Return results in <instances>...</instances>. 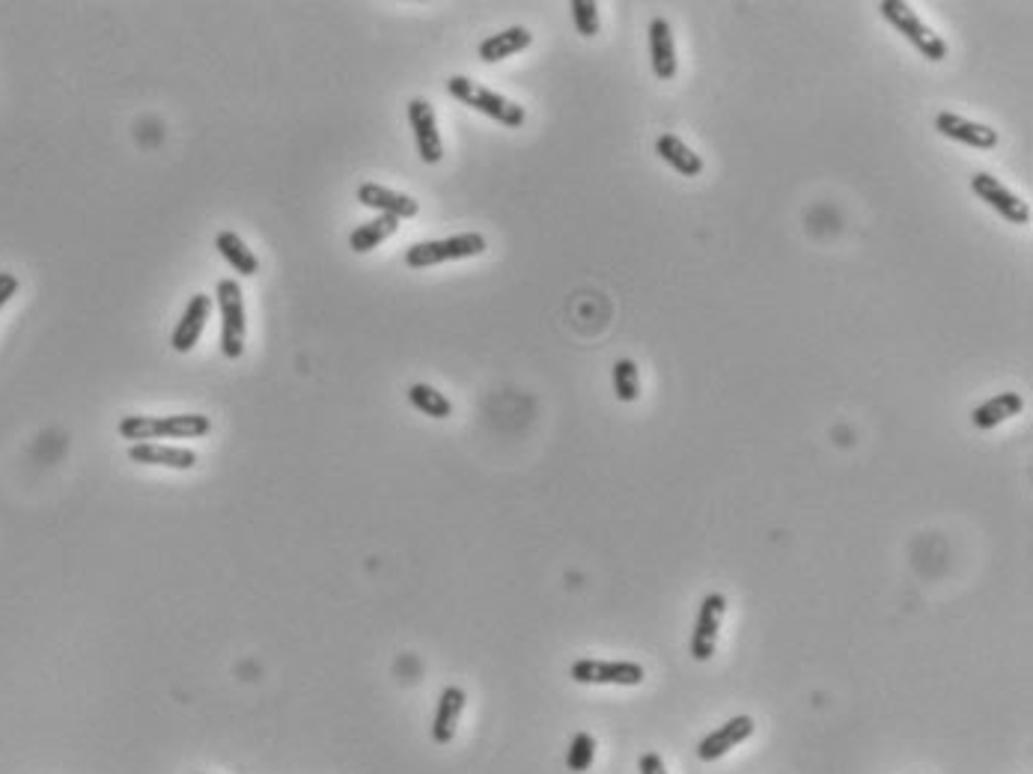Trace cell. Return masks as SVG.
Returning <instances> with one entry per match:
<instances>
[{"label": "cell", "instance_id": "11", "mask_svg": "<svg viewBox=\"0 0 1033 774\" xmlns=\"http://www.w3.org/2000/svg\"><path fill=\"white\" fill-rule=\"evenodd\" d=\"M209 314H212V298L206 295V292H197L192 295V302L188 307L182 310V319L173 328V337H170V346L173 352H180V355H188L202 337V328L209 322Z\"/></svg>", "mask_w": 1033, "mask_h": 774}, {"label": "cell", "instance_id": "4", "mask_svg": "<svg viewBox=\"0 0 1033 774\" xmlns=\"http://www.w3.org/2000/svg\"><path fill=\"white\" fill-rule=\"evenodd\" d=\"M483 233H459V236L435 238V242H417L405 250V266L408 269H432L441 262H456V259L480 257L485 250Z\"/></svg>", "mask_w": 1033, "mask_h": 774}, {"label": "cell", "instance_id": "1", "mask_svg": "<svg viewBox=\"0 0 1033 774\" xmlns=\"http://www.w3.org/2000/svg\"><path fill=\"white\" fill-rule=\"evenodd\" d=\"M116 432L125 441H135V444H152L161 438H202L212 432V420L206 415H168V417H149V415H128L116 423Z\"/></svg>", "mask_w": 1033, "mask_h": 774}, {"label": "cell", "instance_id": "16", "mask_svg": "<svg viewBox=\"0 0 1033 774\" xmlns=\"http://www.w3.org/2000/svg\"><path fill=\"white\" fill-rule=\"evenodd\" d=\"M655 156L662 158L664 164H671L679 176H688V180L700 176L703 168H706V164H703V158L697 156L694 149H691L682 137L671 135V132L655 140Z\"/></svg>", "mask_w": 1033, "mask_h": 774}, {"label": "cell", "instance_id": "7", "mask_svg": "<svg viewBox=\"0 0 1033 774\" xmlns=\"http://www.w3.org/2000/svg\"><path fill=\"white\" fill-rule=\"evenodd\" d=\"M643 667L638 662H599V659H581L573 664V679L581 685H623L635 688L643 683Z\"/></svg>", "mask_w": 1033, "mask_h": 774}, {"label": "cell", "instance_id": "9", "mask_svg": "<svg viewBox=\"0 0 1033 774\" xmlns=\"http://www.w3.org/2000/svg\"><path fill=\"white\" fill-rule=\"evenodd\" d=\"M408 123L415 132L417 156L423 164H439L444 158V140L439 135V120H435V108L427 99H411L408 101Z\"/></svg>", "mask_w": 1033, "mask_h": 774}, {"label": "cell", "instance_id": "24", "mask_svg": "<svg viewBox=\"0 0 1033 774\" xmlns=\"http://www.w3.org/2000/svg\"><path fill=\"white\" fill-rule=\"evenodd\" d=\"M595 760V739L590 733H578L566 753V765L573 774H585Z\"/></svg>", "mask_w": 1033, "mask_h": 774}, {"label": "cell", "instance_id": "26", "mask_svg": "<svg viewBox=\"0 0 1033 774\" xmlns=\"http://www.w3.org/2000/svg\"><path fill=\"white\" fill-rule=\"evenodd\" d=\"M15 292H19V278L10 271H0V310L15 298Z\"/></svg>", "mask_w": 1033, "mask_h": 774}, {"label": "cell", "instance_id": "2", "mask_svg": "<svg viewBox=\"0 0 1033 774\" xmlns=\"http://www.w3.org/2000/svg\"><path fill=\"white\" fill-rule=\"evenodd\" d=\"M447 93L456 101L468 105V108L483 113V116H489L494 123L506 125V128H521L525 120H528V113H525L521 105L509 101L506 96H501V93L489 90V87L477 84V81L465 78V75H453V78L447 81Z\"/></svg>", "mask_w": 1033, "mask_h": 774}, {"label": "cell", "instance_id": "13", "mask_svg": "<svg viewBox=\"0 0 1033 774\" xmlns=\"http://www.w3.org/2000/svg\"><path fill=\"white\" fill-rule=\"evenodd\" d=\"M935 132L944 137H950L956 144L974 146V149H995L998 146V132L992 125L971 123L966 116H959L954 111H942L935 116Z\"/></svg>", "mask_w": 1033, "mask_h": 774}, {"label": "cell", "instance_id": "6", "mask_svg": "<svg viewBox=\"0 0 1033 774\" xmlns=\"http://www.w3.org/2000/svg\"><path fill=\"white\" fill-rule=\"evenodd\" d=\"M971 192L977 194L980 200L986 202L992 212H998L1000 218H1004V221H1010V224L1024 226L1028 221H1031V209H1028V202L1019 200L1007 185H1000V180L988 176V173H974V176H971Z\"/></svg>", "mask_w": 1033, "mask_h": 774}, {"label": "cell", "instance_id": "10", "mask_svg": "<svg viewBox=\"0 0 1033 774\" xmlns=\"http://www.w3.org/2000/svg\"><path fill=\"white\" fill-rule=\"evenodd\" d=\"M753 729H757V724H753L751 715H736V718H730L727 724L712 729L706 739L697 745V757H700L703 763H715L721 757H727L733 748H739L741 741L751 739Z\"/></svg>", "mask_w": 1033, "mask_h": 774}, {"label": "cell", "instance_id": "15", "mask_svg": "<svg viewBox=\"0 0 1033 774\" xmlns=\"http://www.w3.org/2000/svg\"><path fill=\"white\" fill-rule=\"evenodd\" d=\"M128 459L137 465H158L173 471H192L197 465V453L188 447H164V444H132Z\"/></svg>", "mask_w": 1033, "mask_h": 774}, {"label": "cell", "instance_id": "22", "mask_svg": "<svg viewBox=\"0 0 1033 774\" xmlns=\"http://www.w3.org/2000/svg\"><path fill=\"white\" fill-rule=\"evenodd\" d=\"M408 403L415 405L420 415L432 417V420H447L453 415V403L441 391H435L432 384L415 382L408 388Z\"/></svg>", "mask_w": 1033, "mask_h": 774}, {"label": "cell", "instance_id": "5", "mask_svg": "<svg viewBox=\"0 0 1033 774\" xmlns=\"http://www.w3.org/2000/svg\"><path fill=\"white\" fill-rule=\"evenodd\" d=\"M878 12H882V19H885L894 30L906 36L911 46L918 48L926 60L938 63V60L947 57V42L935 34L930 24H923L921 19H918V12L911 10L909 3H902V0H882V3H878Z\"/></svg>", "mask_w": 1033, "mask_h": 774}, {"label": "cell", "instance_id": "19", "mask_svg": "<svg viewBox=\"0 0 1033 774\" xmlns=\"http://www.w3.org/2000/svg\"><path fill=\"white\" fill-rule=\"evenodd\" d=\"M214 250L221 254L230 269L242 274V278H257L259 274V259L257 254L247 247V242L233 230H221L218 236H214Z\"/></svg>", "mask_w": 1033, "mask_h": 774}, {"label": "cell", "instance_id": "12", "mask_svg": "<svg viewBox=\"0 0 1033 774\" xmlns=\"http://www.w3.org/2000/svg\"><path fill=\"white\" fill-rule=\"evenodd\" d=\"M358 202L367 206V209H376L379 214H391L396 221H408V218H417V212H420V202L415 197L394 192V188H384L379 182H360Z\"/></svg>", "mask_w": 1033, "mask_h": 774}, {"label": "cell", "instance_id": "25", "mask_svg": "<svg viewBox=\"0 0 1033 774\" xmlns=\"http://www.w3.org/2000/svg\"><path fill=\"white\" fill-rule=\"evenodd\" d=\"M569 12H573V24L578 34L587 36V39L599 34V7L593 0H573Z\"/></svg>", "mask_w": 1033, "mask_h": 774}, {"label": "cell", "instance_id": "18", "mask_svg": "<svg viewBox=\"0 0 1033 774\" xmlns=\"http://www.w3.org/2000/svg\"><path fill=\"white\" fill-rule=\"evenodd\" d=\"M530 42H533V34H530L528 27L516 24V27H506L501 34L483 39V42L477 46V54H480L483 63H501L506 57L521 54L525 48H530Z\"/></svg>", "mask_w": 1033, "mask_h": 774}, {"label": "cell", "instance_id": "8", "mask_svg": "<svg viewBox=\"0 0 1033 774\" xmlns=\"http://www.w3.org/2000/svg\"><path fill=\"white\" fill-rule=\"evenodd\" d=\"M727 614V595L724 593H709L700 605L697 614L694 631H691V655L697 662H709L715 655V643H718L721 619Z\"/></svg>", "mask_w": 1033, "mask_h": 774}, {"label": "cell", "instance_id": "21", "mask_svg": "<svg viewBox=\"0 0 1033 774\" xmlns=\"http://www.w3.org/2000/svg\"><path fill=\"white\" fill-rule=\"evenodd\" d=\"M396 230H399V221L391 218V214H379V218H372L367 224H360L352 230V236H348V247L355 250V254H370L379 245H384L388 238L396 236Z\"/></svg>", "mask_w": 1033, "mask_h": 774}, {"label": "cell", "instance_id": "23", "mask_svg": "<svg viewBox=\"0 0 1033 774\" xmlns=\"http://www.w3.org/2000/svg\"><path fill=\"white\" fill-rule=\"evenodd\" d=\"M611 376H614V393H617L619 403H635V400L640 396L638 364H635L631 358H619L617 364H614Z\"/></svg>", "mask_w": 1033, "mask_h": 774}, {"label": "cell", "instance_id": "27", "mask_svg": "<svg viewBox=\"0 0 1033 774\" xmlns=\"http://www.w3.org/2000/svg\"><path fill=\"white\" fill-rule=\"evenodd\" d=\"M638 769H640V774H667V769H664V760L659 757V753H643V757H640Z\"/></svg>", "mask_w": 1033, "mask_h": 774}, {"label": "cell", "instance_id": "20", "mask_svg": "<svg viewBox=\"0 0 1033 774\" xmlns=\"http://www.w3.org/2000/svg\"><path fill=\"white\" fill-rule=\"evenodd\" d=\"M1022 408H1024V400L1019 396V393L1004 391V393H998V396L986 400L983 405H977V408L971 411V423H974L977 429H995V427H1000L1004 420L1022 415Z\"/></svg>", "mask_w": 1033, "mask_h": 774}, {"label": "cell", "instance_id": "17", "mask_svg": "<svg viewBox=\"0 0 1033 774\" xmlns=\"http://www.w3.org/2000/svg\"><path fill=\"white\" fill-rule=\"evenodd\" d=\"M465 700H468V697H465L459 685H450V688L441 691L435 721H432V739L439 741V745H450L453 736H456L462 712H465Z\"/></svg>", "mask_w": 1033, "mask_h": 774}, {"label": "cell", "instance_id": "3", "mask_svg": "<svg viewBox=\"0 0 1033 774\" xmlns=\"http://www.w3.org/2000/svg\"><path fill=\"white\" fill-rule=\"evenodd\" d=\"M218 310H221V355L226 360H238L245 355L247 340V316H245V292L242 283L233 278L218 281L214 290Z\"/></svg>", "mask_w": 1033, "mask_h": 774}, {"label": "cell", "instance_id": "14", "mask_svg": "<svg viewBox=\"0 0 1033 774\" xmlns=\"http://www.w3.org/2000/svg\"><path fill=\"white\" fill-rule=\"evenodd\" d=\"M650 57H652V72L659 81H674L676 78V46H674V30L667 19H652L650 22Z\"/></svg>", "mask_w": 1033, "mask_h": 774}]
</instances>
